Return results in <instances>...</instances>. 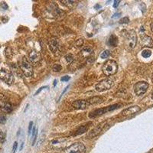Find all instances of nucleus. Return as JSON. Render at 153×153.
Masks as SVG:
<instances>
[{
    "label": "nucleus",
    "instance_id": "nucleus-33",
    "mask_svg": "<svg viewBox=\"0 0 153 153\" xmlns=\"http://www.w3.org/2000/svg\"><path fill=\"white\" fill-rule=\"evenodd\" d=\"M1 7H2V9H5V10H6V9H9V6H8V5L5 3V2H2V4H1Z\"/></svg>",
    "mask_w": 153,
    "mask_h": 153
},
{
    "label": "nucleus",
    "instance_id": "nucleus-9",
    "mask_svg": "<svg viewBox=\"0 0 153 153\" xmlns=\"http://www.w3.org/2000/svg\"><path fill=\"white\" fill-rule=\"evenodd\" d=\"M149 88V84L145 81L138 82L134 86V91L137 96H141L147 91Z\"/></svg>",
    "mask_w": 153,
    "mask_h": 153
},
{
    "label": "nucleus",
    "instance_id": "nucleus-31",
    "mask_svg": "<svg viewBox=\"0 0 153 153\" xmlns=\"http://www.w3.org/2000/svg\"><path fill=\"white\" fill-rule=\"evenodd\" d=\"M32 126H33V122H30L29 126H28V136H29L30 134H31V130H32Z\"/></svg>",
    "mask_w": 153,
    "mask_h": 153
},
{
    "label": "nucleus",
    "instance_id": "nucleus-41",
    "mask_svg": "<svg viewBox=\"0 0 153 153\" xmlns=\"http://www.w3.org/2000/svg\"><path fill=\"white\" fill-rule=\"evenodd\" d=\"M101 6L100 5H95V8H96V9H100V8Z\"/></svg>",
    "mask_w": 153,
    "mask_h": 153
},
{
    "label": "nucleus",
    "instance_id": "nucleus-23",
    "mask_svg": "<svg viewBox=\"0 0 153 153\" xmlns=\"http://www.w3.org/2000/svg\"><path fill=\"white\" fill-rule=\"evenodd\" d=\"M54 16H57V17H58V16H63V15H64V12H63L62 10H61L60 9H56L54 12Z\"/></svg>",
    "mask_w": 153,
    "mask_h": 153
},
{
    "label": "nucleus",
    "instance_id": "nucleus-5",
    "mask_svg": "<svg viewBox=\"0 0 153 153\" xmlns=\"http://www.w3.org/2000/svg\"><path fill=\"white\" fill-rule=\"evenodd\" d=\"M85 152L86 147L83 143H76L65 148L61 153H85Z\"/></svg>",
    "mask_w": 153,
    "mask_h": 153
},
{
    "label": "nucleus",
    "instance_id": "nucleus-1",
    "mask_svg": "<svg viewBox=\"0 0 153 153\" xmlns=\"http://www.w3.org/2000/svg\"><path fill=\"white\" fill-rule=\"evenodd\" d=\"M118 70V65L116 61L113 60H109L103 64L102 71L103 74L106 76H112L117 72Z\"/></svg>",
    "mask_w": 153,
    "mask_h": 153
},
{
    "label": "nucleus",
    "instance_id": "nucleus-28",
    "mask_svg": "<svg viewBox=\"0 0 153 153\" xmlns=\"http://www.w3.org/2000/svg\"><path fill=\"white\" fill-rule=\"evenodd\" d=\"M129 19L128 17H124L122 19H120V24H127V23H129Z\"/></svg>",
    "mask_w": 153,
    "mask_h": 153
},
{
    "label": "nucleus",
    "instance_id": "nucleus-3",
    "mask_svg": "<svg viewBox=\"0 0 153 153\" xmlns=\"http://www.w3.org/2000/svg\"><path fill=\"white\" fill-rule=\"evenodd\" d=\"M120 106H121V104H114L111 105V106H106V107L104 108H101V109H97V110H94V111L91 112V113L89 114V117H90V118H95V117H99V116L104 114L106 112H110L113 111V110H117V109H118Z\"/></svg>",
    "mask_w": 153,
    "mask_h": 153
},
{
    "label": "nucleus",
    "instance_id": "nucleus-15",
    "mask_svg": "<svg viewBox=\"0 0 153 153\" xmlns=\"http://www.w3.org/2000/svg\"><path fill=\"white\" fill-rule=\"evenodd\" d=\"M102 127H103V125L100 124V125H99L98 126L96 127V128H94V129H92L88 134L89 139H92V138L95 137L96 136H97L98 134H99L100 132H101V130H102Z\"/></svg>",
    "mask_w": 153,
    "mask_h": 153
},
{
    "label": "nucleus",
    "instance_id": "nucleus-34",
    "mask_svg": "<svg viewBox=\"0 0 153 153\" xmlns=\"http://www.w3.org/2000/svg\"><path fill=\"white\" fill-rule=\"evenodd\" d=\"M18 147V143L17 142H15L14 145H13V147H12V153H16V149Z\"/></svg>",
    "mask_w": 153,
    "mask_h": 153
},
{
    "label": "nucleus",
    "instance_id": "nucleus-36",
    "mask_svg": "<svg viewBox=\"0 0 153 153\" xmlns=\"http://www.w3.org/2000/svg\"><path fill=\"white\" fill-rule=\"evenodd\" d=\"M120 3V0H115L114 1V3H113V7L114 8H117V6L119 5V4Z\"/></svg>",
    "mask_w": 153,
    "mask_h": 153
},
{
    "label": "nucleus",
    "instance_id": "nucleus-13",
    "mask_svg": "<svg viewBox=\"0 0 153 153\" xmlns=\"http://www.w3.org/2000/svg\"><path fill=\"white\" fill-rule=\"evenodd\" d=\"M48 46L50 50L52 51L53 53L57 52V51L59 50L60 48V44L58 40H57V38H53L51 39L48 41Z\"/></svg>",
    "mask_w": 153,
    "mask_h": 153
},
{
    "label": "nucleus",
    "instance_id": "nucleus-17",
    "mask_svg": "<svg viewBox=\"0 0 153 153\" xmlns=\"http://www.w3.org/2000/svg\"><path fill=\"white\" fill-rule=\"evenodd\" d=\"M87 102L90 105L98 104V103H100L103 102V98L100 97H94L91 99L87 100Z\"/></svg>",
    "mask_w": 153,
    "mask_h": 153
},
{
    "label": "nucleus",
    "instance_id": "nucleus-11",
    "mask_svg": "<svg viewBox=\"0 0 153 153\" xmlns=\"http://www.w3.org/2000/svg\"><path fill=\"white\" fill-rule=\"evenodd\" d=\"M140 45L142 47H153V42L151 37L148 35H142L140 38Z\"/></svg>",
    "mask_w": 153,
    "mask_h": 153
},
{
    "label": "nucleus",
    "instance_id": "nucleus-26",
    "mask_svg": "<svg viewBox=\"0 0 153 153\" xmlns=\"http://www.w3.org/2000/svg\"><path fill=\"white\" fill-rule=\"evenodd\" d=\"M61 2L65 4V5L69 6V7H71L75 2L74 1H68V0H66V1H61Z\"/></svg>",
    "mask_w": 153,
    "mask_h": 153
},
{
    "label": "nucleus",
    "instance_id": "nucleus-24",
    "mask_svg": "<svg viewBox=\"0 0 153 153\" xmlns=\"http://www.w3.org/2000/svg\"><path fill=\"white\" fill-rule=\"evenodd\" d=\"M5 141V133L0 130V143H3Z\"/></svg>",
    "mask_w": 153,
    "mask_h": 153
},
{
    "label": "nucleus",
    "instance_id": "nucleus-43",
    "mask_svg": "<svg viewBox=\"0 0 153 153\" xmlns=\"http://www.w3.org/2000/svg\"><path fill=\"white\" fill-rule=\"evenodd\" d=\"M152 99H153V92H152Z\"/></svg>",
    "mask_w": 153,
    "mask_h": 153
},
{
    "label": "nucleus",
    "instance_id": "nucleus-27",
    "mask_svg": "<svg viewBox=\"0 0 153 153\" xmlns=\"http://www.w3.org/2000/svg\"><path fill=\"white\" fill-rule=\"evenodd\" d=\"M6 117L5 115L1 114L0 115V124H4L6 123Z\"/></svg>",
    "mask_w": 153,
    "mask_h": 153
},
{
    "label": "nucleus",
    "instance_id": "nucleus-20",
    "mask_svg": "<svg viewBox=\"0 0 153 153\" xmlns=\"http://www.w3.org/2000/svg\"><path fill=\"white\" fill-rule=\"evenodd\" d=\"M152 54V51L150 50H149V49H145V50H143V51H142V56H143V57H145V58H148V57H149L150 56H151Z\"/></svg>",
    "mask_w": 153,
    "mask_h": 153
},
{
    "label": "nucleus",
    "instance_id": "nucleus-40",
    "mask_svg": "<svg viewBox=\"0 0 153 153\" xmlns=\"http://www.w3.org/2000/svg\"><path fill=\"white\" fill-rule=\"evenodd\" d=\"M23 146H24V143H22L21 145V147H20V149H19V151H22V148H23Z\"/></svg>",
    "mask_w": 153,
    "mask_h": 153
},
{
    "label": "nucleus",
    "instance_id": "nucleus-35",
    "mask_svg": "<svg viewBox=\"0 0 153 153\" xmlns=\"http://www.w3.org/2000/svg\"><path fill=\"white\" fill-rule=\"evenodd\" d=\"M37 136H38V129L36 130V132L35 134V136L33 138V141H32V146H35V143L36 142V139H37Z\"/></svg>",
    "mask_w": 153,
    "mask_h": 153
},
{
    "label": "nucleus",
    "instance_id": "nucleus-39",
    "mask_svg": "<svg viewBox=\"0 0 153 153\" xmlns=\"http://www.w3.org/2000/svg\"><path fill=\"white\" fill-rule=\"evenodd\" d=\"M150 27H151V30H152V32H153V21L152 22L151 25H150Z\"/></svg>",
    "mask_w": 153,
    "mask_h": 153
},
{
    "label": "nucleus",
    "instance_id": "nucleus-10",
    "mask_svg": "<svg viewBox=\"0 0 153 153\" xmlns=\"http://www.w3.org/2000/svg\"><path fill=\"white\" fill-rule=\"evenodd\" d=\"M140 107L138 106H130V107L127 108L126 110H123L122 111V116L123 117H129V116H132L133 114H136V113L140 111Z\"/></svg>",
    "mask_w": 153,
    "mask_h": 153
},
{
    "label": "nucleus",
    "instance_id": "nucleus-38",
    "mask_svg": "<svg viewBox=\"0 0 153 153\" xmlns=\"http://www.w3.org/2000/svg\"><path fill=\"white\" fill-rule=\"evenodd\" d=\"M120 13H115L114 15H113V16H112V19H116V18H118V17H120Z\"/></svg>",
    "mask_w": 153,
    "mask_h": 153
},
{
    "label": "nucleus",
    "instance_id": "nucleus-37",
    "mask_svg": "<svg viewBox=\"0 0 153 153\" xmlns=\"http://www.w3.org/2000/svg\"><path fill=\"white\" fill-rule=\"evenodd\" d=\"M68 88H69V86H68V87H66V88H65V90H64V91H63V92H62V93H61V97H60V98H59V100H61V97H62V96H63V95H64V94H65V92H66V91H68Z\"/></svg>",
    "mask_w": 153,
    "mask_h": 153
},
{
    "label": "nucleus",
    "instance_id": "nucleus-12",
    "mask_svg": "<svg viewBox=\"0 0 153 153\" xmlns=\"http://www.w3.org/2000/svg\"><path fill=\"white\" fill-rule=\"evenodd\" d=\"M41 58H42L41 54L37 51L32 50L28 54V60L33 64H37L39 62L41 61Z\"/></svg>",
    "mask_w": 153,
    "mask_h": 153
},
{
    "label": "nucleus",
    "instance_id": "nucleus-16",
    "mask_svg": "<svg viewBox=\"0 0 153 153\" xmlns=\"http://www.w3.org/2000/svg\"><path fill=\"white\" fill-rule=\"evenodd\" d=\"M108 44H109V45L112 46V47H116L118 44V38L117 37V35H110L109 40H108Z\"/></svg>",
    "mask_w": 153,
    "mask_h": 153
},
{
    "label": "nucleus",
    "instance_id": "nucleus-32",
    "mask_svg": "<svg viewBox=\"0 0 153 153\" xmlns=\"http://www.w3.org/2000/svg\"><path fill=\"white\" fill-rule=\"evenodd\" d=\"M45 88H48V86H44V87H40V88L38 89V91H37L36 92H35V95H37V94H39V93H40L41 91H42V90H43V89H45Z\"/></svg>",
    "mask_w": 153,
    "mask_h": 153
},
{
    "label": "nucleus",
    "instance_id": "nucleus-44",
    "mask_svg": "<svg viewBox=\"0 0 153 153\" xmlns=\"http://www.w3.org/2000/svg\"><path fill=\"white\" fill-rule=\"evenodd\" d=\"M152 82H153V74H152Z\"/></svg>",
    "mask_w": 153,
    "mask_h": 153
},
{
    "label": "nucleus",
    "instance_id": "nucleus-29",
    "mask_svg": "<svg viewBox=\"0 0 153 153\" xmlns=\"http://www.w3.org/2000/svg\"><path fill=\"white\" fill-rule=\"evenodd\" d=\"M83 45H84V40H83V39H79V40H77V42L75 43V45L78 48L83 46Z\"/></svg>",
    "mask_w": 153,
    "mask_h": 153
},
{
    "label": "nucleus",
    "instance_id": "nucleus-19",
    "mask_svg": "<svg viewBox=\"0 0 153 153\" xmlns=\"http://www.w3.org/2000/svg\"><path fill=\"white\" fill-rule=\"evenodd\" d=\"M87 127L86 126H82L79 127V129L76 131V133L74 134V136H79V135H81L84 132H87Z\"/></svg>",
    "mask_w": 153,
    "mask_h": 153
},
{
    "label": "nucleus",
    "instance_id": "nucleus-14",
    "mask_svg": "<svg viewBox=\"0 0 153 153\" xmlns=\"http://www.w3.org/2000/svg\"><path fill=\"white\" fill-rule=\"evenodd\" d=\"M72 106L77 110H84V109H87L90 106V104L87 100H76L72 103Z\"/></svg>",
    "mask_w": 153,
    "mask_h": 153
},
{
    "label": "nucleus",
    "instance_id": "nucleus-30",
    "mask_svg": "<svg viewBox=\"0 0 153 153\" xmlns=\"http://www.w3.org/2000/svg\"><path fill=\"white\" fill-rule=\"evenodd\" d=\"M70 79H71V76H68V75H67V76H62V77H61V81L67 82V81H68V80H70Z\"/></svg>",
    "mask_w": 153,
    "mask_h": 153
},
{
    "label": "nucleus",
    "instance_id": "nucleus-21",
    "mask_svg": "<svg viewBox=\"0 0 153 153\" xmlns=\"http://www.w3.org/2000/svg\"><path fill=\"white\" fill-rule=\"evenodd\" d=\"M52 70L54 71V72L61 71V70H62V67H61V65H58V64H55V65H53Z\"/></svg>",
    "mask_w": 153,
    "mask_h": 153
},
{
    "label": "nucleus",
    "instance_id": "nucleus-42",
    "mask_svg": "<svg viewBox=\"0 0 153 153\" xmlns=\"http://www.w3.org/2000/svg\"><path fill=\"white\" fill-rule=\"evenodd\" d=\"M56 85H57V80H54V87H55Z\"/></svg>",
    "mask_w": 153,
    "mask_h": 153
},
{
    "label": "nucleus",
    "instance_id": "nucleus-2",
    "mask_svg": "<svg viewBox=\"0 0 153 153\" xmlns=\"http://www.w3.org/2000/svg\"><path fill=\"white\" fill-rule=\"evenodd\" d=\"M20 69H21L22 72L23 74L25 76H31L33 74V68H32V65H31V63L29 62L28 59L25 57H23L20 62Z\"/></svg>",
    "mask_w": 153,
    "mask_h": 153
},
{
    "label": "nucleus",
    "instance_id": "nucleus-8",
    "mask_svg": "<svg viewBox=\"0 0 153 153\" xmlns=\"http://www.w3.org/2000/svg\"><path fill=\"white\" fill-rule=\"evenodd\" d=\"M12 111V106L6 100L5 96L0 94V112L9 113Z\"/></svg>",
    "mask_w": 153,
    "mask_h": 153
},
{
    "label": "nucleus",
    "instance_id": "nucleus-4",
    "mask_svg": "<svg viewBox=\"0 0 153 153\" xmlns=\"http://www.w3.org/2000/svg\"><path fill=\"white\" fill-rule=\"evenodd\" d=\"M136 43H137V36L136 32L132 30L127 31V34L126 35V45L127 48L132 50L136 47Z\"/></svg>",
    "mask_w": 153,
    "mask_h": 153
},
{
    "label": "nucleus",
    "instance_id": "nucleus-22",
    "mask_svg": "<svg viewBox=\"0 0 153 153\" xmlns=\"http://www.w3.org/2000/svg\"><path fill=\"white\" fill-rule=\"evenodd\" d=\"M110 51L106 50V51H103L102 54H101L100 57L101 58H103V59H106V58H107V57L110 56Z\"/></svg>",
    "mask_w": 153,
    "mask_h": 153
},
{
    "label": "nucleus",
    "instance_id": "nucleus-18",
    "mask_svg": "<svg viewBox=\"0 0 153 153\" xmlns=\"http://www.w3.org/2000/svg\"><path fill=\"white\" fill-rule=\"evenodd\" d=\"M92 52H93V49L91 48V47H86L81 51V54L84 57H88L89 55H91Z\"/></svg>",
    "mask_w": 153,
    "mask_h": 153
},
{
    "label": "nucleus",
    "instance_id": "nucleus-6",
    "mask_svg": "<svg viewBox=\"0 0 153 153\" xmlns=\"http://www.w3.org/2000/svg\"><path fill=\"white\" fill-rule=\"evenodd\" d=\"M113 85H114V80L112 78H106L99 82L96 85L95 89L98 92H103V91L110 90Z\"/></svg>",
    "mask_w": 153,
    "mask_h": 153
},
{
    "label": "nucleus",
    "instance_id": "nucleus-7",
    "mask_svg": "<svg viewBox=\"0 0 153 153\" xmlns=\"http://www.w3.org/2000/svg\"><path fill=\"white\" fill-rule=\"evenodd\" d=\"M0 79L9 85H11L14 82L13 74L10 71L5 69L0 70Z\"/></svg>",
    "mask_w": 153,
    "mask_h": 153
},
{
    "label": "nucleus",
    "instance_id": "nucleus-25",
    "mask_svg": "<svg viewBox=\"0 0 153 153\" xmlns=\"http://www.w3.org/2000/svg\"><path fill=\"white\" fill-rule=\"evenodd\" d=\"M65 59H66V61H68V63H71L74 61V56L72 55V54H67V55L65 56Z\"/></svg>",
    "mask_w": 153,
    "mask_h": 153
}]
</instances>
